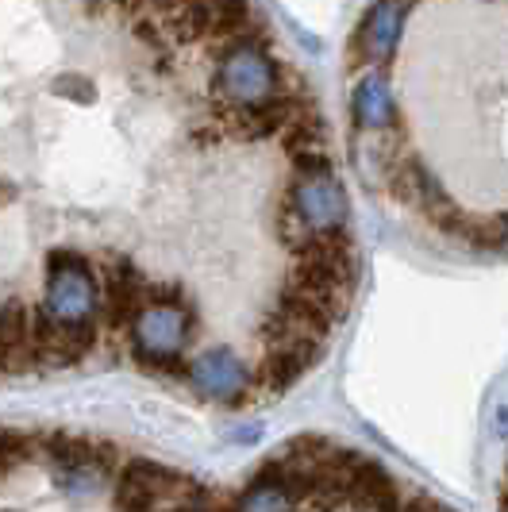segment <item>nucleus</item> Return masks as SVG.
Masks as SVG:
<instances>
[{
    "label": "nucleus",
    "mask_w": 508,
    "mask_h": 512,
    "mask_svg": "<svg viewBox=\"0 0 508 512\" xmlns=\"http://www.w3.org/2000/svg\"><path fill=\"white\" fill-rule=\"evenodd\" d=\"M193 328H197L193 305H147L131 328L135 332V359L147 370L189 378V362H181V347L193 339Z\"/></svg>",
    "instance_id": "obj_2"
},
{
    "label": "nucleus",
    "mask_w": 508,
    "mask_h": 512,
    "mask_svg": "<svg viewBox=\"0 0 508 512\" xmlns=\"http://www.w3.org/2000/svg\"><path fill=\"white\" fill-rule=\"evenodd\" d=\"M347 505L355 512H401L405 509V493L378 459L355 455L351 478H347Z\"/></svg>",
    "instance_id": "obj_9"
},
{
    "label": "nucleus",
    "mask_w": 508,
    "mask_h": 512,
    "mask_svg": "<svg viewBox=\"0 0 508 512\" xmlns=\"http://www.w3.org/2000/svg\"><path fill=\"white\" fill-rule=\"evenodd\" d=\"M0 370H12V355H8V347L0 343Z\"/></svg>",
    "instance_id": "obj_18"
},
{
    "label": "nucleus",
    "mask_w": 508,
    "mask_h": 512,
    "mask_svg": "<svg viewBox=\"0 0 508 512\" xmlns=\"http://www.w3.org/2000/svg\"><path fill=\"white\" fill-rule=\"evenodd\" d=\"M285 205L301 216L312 235H324V231H343L347 228V189L335 174H320V178H297L285 197Z\"/></svg>",
    "instance_id": "obj_6"
},
{
    "label": "nucleus",
    "mask_w": 508,
    "mask_h": 512,
    "mask_svg": "<svg viewBox=\"0 0 508 512\" xmlns=\"http://www.w3.org/2000/svg\"><path fill=\"white\" fill-rule=\"evenodd\" d=\"M8 201H16V185H8L0 178V205H8Z\"/></svg>",
    "instance_id": "obj_16"
},
{
    "label": "nucleus",
    "mask_w": 508,
    "mask_h": 512,
    "mask_svg": "<svg viewBox=\"0 0 508 512\" xmlns=\"http://www.w3.org/2000/svg\"><path fill=\"white\" fill-rule=\"evenodd\" d=\"M324 355V343H305V339H293V343H270L262 362L254 366V393L262 397H278L285 389L305 378L308 370L320 362Z\"/></svg>",
    "instance_id": "obj_7"
},
{
    "label": "nucleus",
    "mask_w": 508,
    "mask_h": 512,
    "mask_svg": "<svg viewBox=\"0 0 508 512\" xmlns=\"http://www.w3.org/2000/svg\"><path fill=\"white\" fill-rule=\"evenodd\" d=\"M189 382L208 401L239 409V405L251 401L254 370L228 347H208V351H201L197 359L189 362Z\"/></svg>",
    "instance_id": "obj_5"
},
{
    "label": "nucleus",
    "mask_w": 508,
    "mask_h": 512,
    "mask_svg": "<svg viewBox=\"0 0 508 512\" xmlns=\"http://www.w3.org/2000/svg\"><path fill=\"white\" fill-rule=\"evenodd\" d=\"M31 451H35V439L31 436L0 428V478H4V474H12L16 466H24V462L31 459Z\"/></svg>",
    "instance_id": "obj_14"
},
{
    "label": "nucleus",
    "mask_w": 508,
    "mask_h": 512,
    "mask_svg": "<svg viewBox=\"0 0 508 512\" xmlns=\"http://www.w3.org/2000/svg\"><path fill=\"white\" fill-rule=\"evenodd\" d=\"M43 447L70 474H97V478H104V474L124 470V455L108 439H81V436H66V432H51V436L43 439Z\"/></svg>",
    "instance_id": "obj_10"
},
{
    "label": "nucleus",
    "mask_w": 508,
    "mask_h": 512,
    "mask_svg": "<svg viewBox=\"0 0 508 512\" xmlns=\"http://www.w3.org/2000/svg\"><path fill=\"white\" fill-rule=\"evenodd\" d=\"M231 512H297V501L281 486H270V482L254 478L251 486L239 493V501H235Z\"/></svg>",
    "instance_id": "obj_13"
},
{
    "label": "nucleus",
    "mask_w": 508,
    "mask_h": 512,
    "mask_svg": "<svg viewBox=\"0 0 508 512\" xmlns=\"http://www.w3.org/2000/svg\"><path fill=\"white\" fill-rule=\"evenodd\" d=\"M97 343V324H58L51 335V347H47V362L54 366H74L81 362Z\"/></svg>",
    "instance_id": "obj_12"
},
{
    "label": "nucleus",
    "mask_w": 508,
    "mask_h": 512,
    "mask_svg": "<svg viewBox=\"0 0 508 512\" xmlns=\"http://www.w3.org/2000/svg\"><path fill=\"white\" fill-rule=\"evenodd\" d=\"M104 285V324L108 332H127L135 328L139 312L147 308V282L127 258H104L101 270Z\"/></svg>",
    "instance_id": "obj_8"
},
{
    "label": "nucleus",
    "mask_w": 508,
    "mask_h": 512,
    "mask_svg": "<svg viewBox=\"0 0 508 512\" xmlns=\"http://www.w3.org/2000/svg\"><path fill=\"white\" fill-rule=\"evenodd\" d=\"M166 512H208V501H201V505H174V509Z\"/></svg>",
    "instance_id": "obj_17"
},
{
    "label": "nucleus",
    "mask_w": 508,
    "mask_h": 512,
    "mask_svg": "<svg viewBox=\"0 0 508 512\" xmlns=\"http://www.w3.org/2000/svg\"><path fill=\"white\" fill-rule=\"evenodd\" d=\"M505 224H508V212H505Z\"/></svg>",
    "instance_id": "obj_20"
},
{
    "label": "nucleus",
    "mask_w": 508,
    "mask_h": 512,
    "mask_svg": "<svg viewBox=\"0 0 508 512\" xmlns=\"http://www.w3.org/2000/svg\"><path fill=\"white\" fill-rule=\"evenodd\" d=\"M51 89L58 93V97H70V101H77V104H93V101H97V89H93V81H89V77H81V74L54 77Z\"/></svg>",
    "instance_id": "obj_15"
},
{
    "label": "nucleus",
    "mask_w": 508,
    "mask_h": 512,
    "mask_svg": "<svg viewBox=\"0 0 508 512\" xmlns=\"http://www.w3.org/2000/svg\"><path fill=\"white\" fill-rule=\"evenodd\" d=\"M351 112H355V128L370 131V135L393 128L401 120V108L393 101V89H389V74L385 70H370V74L358 77L355 97H351Z\"/></svg>",
    "instance_id": "obj_11"
},
{
    "label": "nucleus",
    "mask_w": 508,
    "mask_h": 512,
    "mask_svg": "<svg viewBox=\"0 0 508 512\" xmlns=\"http://www.w3.org/2000/svg\"><path fill=\"white\" fill-rule=\"evenodd\" d=\"M43 312L54 324H89L97 312V278L89 258L77 251H51Z\"/></svg>",
    "instance_id": "obj_3"
},
{
    "label": "nucleus",
    "mask_w": 508,
    "mask_h": 512,
    "mask_svg": "<svg viewBox=\"0 0 508 512\" xmlns=\"http://www.w3.org/2000/svg\"><path fill=\"white\" fill-rule=\"evenodd\" d=\"M285 81V66L266 51V39H239L224 47L216 74H212V89L220 104H262L274 101Z\"/></svg>",
    "instance_id": "obj_1"
},
{
    "label": "nucleus",
    "mask_w": 508,
    "mask_h": 512,
    "mask_svg": "<svg viewBox=\"0 0 508 512\" xmlns=\"http://www.w3.org/2000/svg\"><path fill=\"white\" fill-rule=\"evenodd\" d=\"M408 8L405 4H374L366 8V16L358 20L355 39L347 47V66L362 70L374 62V70H393V58H397V43H401V31H405Z\"/></svg>",
    "instance_id": "obj_4"
},
{
    "label": "nucleus",
    "mask_w": 508,
    "mask_h": 512,
    "mask_svg": "<svg viewBox=\"0 0 508 512\" xmlns=\"http://www.w3.org/2000/svg\"><path fill=\"white\" fill-rule=\"evenodd\" d=\"M497 512H508V489H501V501H497Z\"/></svg>",
    "instance_id": "obj_19"
}]
</instances>
